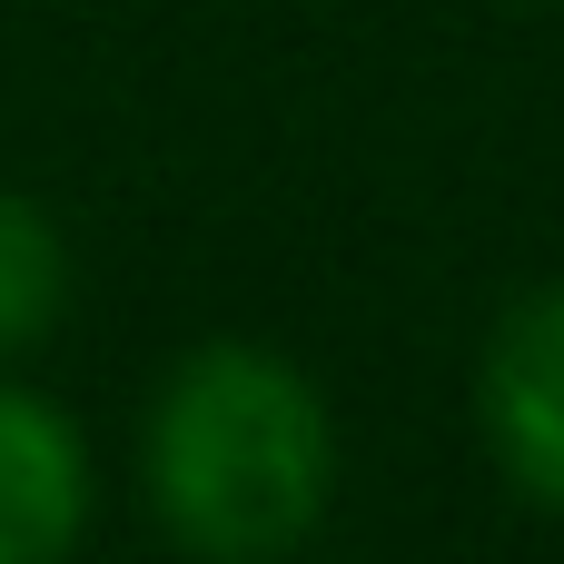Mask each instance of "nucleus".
Returning <instances> with one entry per match:
<instances>
[{
    "label": "nucleus",
    "instance_id": "1",
    "mask_svg": "<svg viewBox=\"0 0 564 564\" xmlns=\"http://www.w3.org/2000/svg\"><path fill=\"white\" fill-rule=\"evenodd\" d=\"M139 516L198 564H288L327 535L347 486V436L327 387L268 337L178 347L129 436Z\"/></svg>",
    "mask_w": 564,
    "mask_h": 564
},
{
    "label": "nucleus",
    "instance_id": "2",
    "mask_svg": "<svg viewBox=\"0 0 564 564\" xmlns=\"http://www.w3.org/2000/svg\"><path fill=\"white\" fill-rule=\"evenodd\" d=\"M466 406H476V446H486L496 486L525 516L564 525V278L496 307Z\"/></svg>",
    "mask_w": 564,
    "mask_h": 564
},
{
    "label": "nucleus",
    "instance_id": "3",
    "mask_svg": "<svg viewBox=\"0 0 564 564\" xmlns=\"http://www.w3.org/2000/svg\"><path fill=\"white\" fill-rule=\"evenodd\" d=\"M99 525V456L89 426L30 377L0 367V564H59Z\"/></svg>",
    "mask_w": 564,
    "mask_h": 564
},
{
    "label": "nucleus",
    "instance_id": "4",
    "mask_svg": "<svg viewBox=\"0 0 564 564\" xmlns=\"http://www.w3.org/2000/svg\"><path fill=\"white\" fill-rule=\"evenodd\" d=\"M69 297H79V258H69V228L0 178V367H30L59 327H69Z\"/></svg>",
    "mask_w": 564,
    "mask_h": 564
}]
</instances>
